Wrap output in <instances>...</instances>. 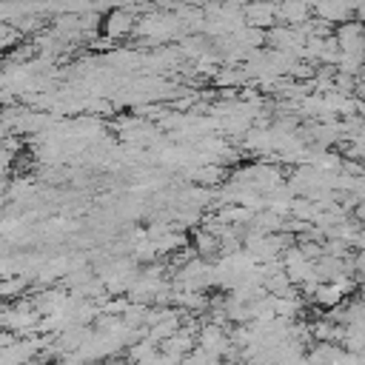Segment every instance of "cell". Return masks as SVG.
Wrapping results in <instances>:
<instances>
[{
	"label": "cell",
	"instance_id": "1",
	"mask_svg": "<svg viewBox=\"0 0 365 365\" xmlns=\"http://www.w3.org/2000/svg\"><path fill=\"white\" fill-rule=\"evenodd\" d=\"M134 29H137V20H134V14L128 9H114L106 17V26H103V31H106L108 40H120V37L131 34Z\"/></svg>",
	"mask_w": 365,
	"mask_h": 365
},
{
	"label": "cell",
	"instance_id": "2",
	"mask_svg": "<svg viewBox=\"0 0 365 365\" xmlns=\"http://www.w3.org/2000/svg\"><path fill=\"white\" fill-rule=\"evenodd\" d=\"M277 9H279V0H251L245 3V20L251 26H271L274 17H277Z\"/></svg>",
	"mask_w": 365,
	"mask_h": 365
},
{
	"label": "cell",
	"instance_id": "3",
	"mask_svg": "<svg viewBox=\"0 0 365 365\" xmlns=\"http://www.w3.org/2000/svg\"><path fill=\"white\" fill-rule=\"evenodd\" d=\"M311 6L305 0H279V9H277V17L288 26H297V23H305L311 20Z\"/></svg>",
	"mask_w": 365,
	"mask_h": 365
},
{
	"label": "cell",
	"instance_id": "4",
	"mask_svg": "<svg viewBox=\"0 0 365 365\" xmlns=\"http://www.w3.org/2000/svg\"><path fill=\"white\" fill-rule=\"evenodd\" d=\"M314 14L322 17V20H328V23H345V20H351L354 6H351L348 0H322V3L314 9Z\"/></svg>",
	"mask_w": 365,
	"mask_h": 365
},
{
	"label": "cell",
	"instance_id": "5",
	"mask_svg": "<svg viewBox=\"0 0 365 365\" xmlns=\"http://www.w3.org/2000/svg\"><path fill=\"white\" fill-rule=\"evenodd\" d=\"M354 217H356V220H365V202H359V205H356V211H354Z\"/></svg>",
	"mask_w": 365,
	"mask_h": 365
},
{
	"label": "cell",
	"instance_id": "6",
	"mask_svg": "<svg viewBox=\"0 0 365 365\" xmlns=\"http://www.w3.org/2000/svg\"><path fill=\"white\" fill-rule=\"evenodd\" d=\"M305 3H308V6H311V9H317V6H319V3H322V0H305Z\"/></svg>",
	"mask_w": 365,
	"mask_h": 365
}]
</instances>
